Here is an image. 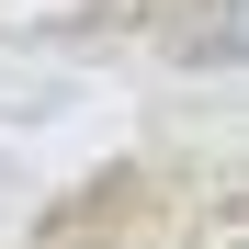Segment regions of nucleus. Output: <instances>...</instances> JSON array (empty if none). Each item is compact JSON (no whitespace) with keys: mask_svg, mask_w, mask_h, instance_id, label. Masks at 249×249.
Returning a JSON list of instances; mask_svg holds the SVG:
<instances>
[{"mask_svg":"<svg viewBox=\"0 0 249 249\" xmlns=\"http://www.w3.org/2000/svg\"><path fill=\"white\" fill-rule=\"evenodd\" d=\"M193 57H227V68H249V0H215V12H204Z\"/></svg>","mask_w":249,"mask_h":249,"instance_id":"f257e3e1","label":"nucleus"}]
</instances>
